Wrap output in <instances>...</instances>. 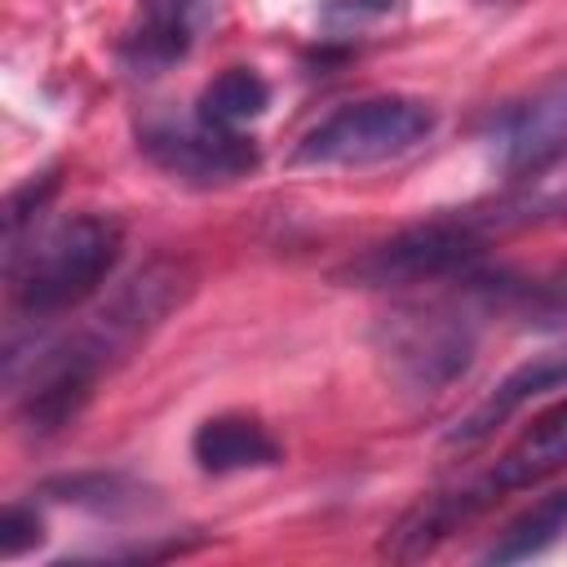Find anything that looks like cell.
Returning <instances> with one entry per match:
<instances>
[{"mask_svg": "<svg viewBox=\"0 0 567 567\" xmlns=\"http://www.w3.org/2000/svg\"><path fill=\"white\" fill-rule=\"evenodd\" d=\"M142 155L151 164H159L164 173L182 177V182H235L248 177L257 168V146L230 128H213L204 120L195 124H155L142 128Z\"/></svg>", "mask_w": 567, "mask_h": 567, "instance_id": "obj_6", "label": "cell"}, {"mask_svg": "<svg viewBox=\"0 0 567 567\" xmlns=\"http://www.w3.org/2000/svg\"><path fill=\"white\" fill-rule=\"evenodd\" d=\"M270 106V84L252 71V66H230L221 75H213L199 93V111L195 120L213 124V128H230L239 133L248 120H257Z\"/></svg>", "mask_w": 567, "mask_h": 567, "instance_id": "obj_14", "label": "cell"}, {"mask_svg": "<svg viewBox=\"0 0 567 567\" xmlns=\"http://www.w3.org/2000/svg\"><path fill=\"white\" fill-rule=\"evenodd\" d=\"M567 465V399L554 403L549 412H540L505 452L501 461L487 470L492 492H518L532 487L549 474H558Z\"/></svg>", "mask_w": 567, "mask_h": 567, "instance_id": "obj_11", "label": "cell"}, {"mask_svg": "<svg viewBox=\"0 0 567 567\" xmlns=\"http://www.w3.org/2000/svg\"><path fill=\"white\" fill-rule=\"evenodd\" d=\"M186 270L177 266V261H151L146 270H137L97 315H93V323L89 328H80L102 354H106V363L111 359H120L124 350H133L182 297H186Z\"/></svg>", "mask_w": 567, "mask_h": 567, "instance_id": "obj_7", "label": "cell"}, {"mask_svg": "<svg viewBox=\"0 0 567 567\" xmlns=\"http://www.w3.org/2000/svg\"><path fill=\"white\" fill-rule=\"evenodd\" d=\"M40 540H44V527H40L35 509L9 505V509L0 514V554H4V558H18L22 549H31V545H40Z\"/></svg>", "mask_w": 567, "mask_h": 567, "instance_id": "obj_15", "label": "cell"}, {"mask_svg": "<svg viewBox=\"0 0 567 567\" xmlns=\"http://www.w3.org/2000/svg\"><path fill=\"white\" fill-rule=\"evenodd\" d=\"M190 456L204 474H239V470H270L284 461L279 439L248 412H221L208 416L195 439H190Z\"/></svg>", "mask_w": 567, "mask_h": 567, "instance_id": "obj_10", "label": "cell"}, {"mask_svg": "<svg viewBox=\"0 0 567 567\" xmlns=\"http://www.w3.org/2000/svg\"><path fill=\"white\" fill-rule=\"evenodd\" d=\"M558 385H567V341L563 346H554V350H540V354H532L527 363H518L514 372H505L501 381H496V390L456 425V430H447V443L452 447H474V443H483L501 421H509L527 399H536V394H545V390H558Z\"/></svg>", "mask_w": 567, "mask_h": 567, "instance_id": "obj_9", "label": "cell"}, {"mask_svg": "<svg viewBox=\"0 0 567 567\" xmlns=\"http://www.w3.org/2000/svg\"><path fill=\"white\" fill-rule=\"evenodd\" d=\"M213 13H217V0H137L120 35V62L137 75L168 71L195 49Z\"/></svg>", "mask_w": 567, "mask_h": 567, "instance_id": "obj_8", "label": "cell"}, {"mask_svg": "<svg viewBox=\"0 0 567 567\" xmlns=\"http://www.w3.org/2000/svg\"><path fill=\"white\" fill-rule=\"evenodd\" d=\"M483 252V235L470 221L456 217H434V221H416L408 230H394L390 239L372 244L368 252H359L341 279L359 284V288H403V284H430V279H447L456 270H470Z\"/></svg>", "mask_w": 567, "mask_h": 567, "instance_id": "obj_4", "label": "cell"}, {"mask_svg": "<svg viewBox=\"0 0 567 567\" xmlns=\"http://www.w3.org/2000/svg\"><path fill=\"white\" fill-rule=\"evenodd\" d=\"M434 133V111L421 97L381 93L359 97L323 115L292 151V164L306 168H368L408 155Z\"/></svg>", "mask_w": 567, "mask_h": 567, "instance_id": "obj_2", "label": "cell"}, {"mask_svg": "<svg viewBox=\"0 0 567 567\" xmlns=\"http://www.w3.org/2000/svg\"><path fill=\"white\" fill-rule=\"evenodd\" d=\"M563 532H567V487H554L549 496L532 501L514 523H505V532L483 549V563H527L545 554Z\"/></svg>", "mask_w": 567, "mask_h": 567, "instance_id": "obj_13", "label": "cell"}, {"mask_svg": "<svg viewBox=\"0 0 567 567\" xmlns=\"http://www.w3.org/2000/svg\"><path fill=\"white\" fill-rule=\"evenodd\" d=\"M527 301H536V310L545 315H563L567 310V261H558L536 288H527Z\"/></svg>", "mask_w": 567, "mask_h": 567, "instance_id": "obj_17", "label": "cell"}, {"mask_svg": "<svg viewBox=\"0 0 567 567\" xmlns=\"http://www.w3.org/2000/svg\"><path fill=\"white\" fill-rule=\"evenodd\" d=\"M492 159L509 177H536L567 159V75L532 89L492 115Z\"/></svg>", "mask_w": 567, "mask_h": 567, "instance_id": "obj_5", "label": "cell"}, {"mask_svg": "<svg viewBox=\"0 0 567 567\" xmlns=\"http://www.w3.org/2000/svg\"><path fill=\"white\" fill-rule=\"evenodd\" d=\"M120 487H124V478H115V474H111V478L93 474V478H62V483H53L49 492H62V501H80V505L106 509V505H115Z\"/></svg>", "mask_w": 567, "mask_h": 567, "instance_id": "obj_16", "label": "cell"}, {"mask_svg": "<svg viewBox=\"0 0 567 567\" xmlns=\"http://www.w3.org/2000/svg\"><path fill=\"white\" fill-rule=\"evenodd\" d=\"M377 346L390 372L416 394L447 390L474 363V328L447 306H403L385 315Z\"/></svg>", "mask_w": 567, "mask_h": 567, "instance_id": "obj_3", "label": "cell"}, {"mask_svg": "<svg viewBox=\"0 0 567 567\" xmlns=\"http://www.w3.org/2000/svg\"><path fill=\"white\" fill-rule=\"evenodd\" d=\"M120 244V221L102 213H75L44 230H31V239L4 248V279L13 306L31 319H49L89 301L115 270Z\"/></svg>", "mask_w": 567, "mask_h": 567, "instance_id": "obj_1", "label": "cell"}, {"mask_svg": "<svg viewBox=\"0 0 567 567\" xmlns=\"http://www.w3.org/2000/svg\"><path fill=\"white\" fill-rule=\"evenodd\" d=\"M492 496H496V492H492L487 474H483L478 483L434 492V496H425L412 514H403V523L390 532L385 549H390L394 558H421V554H430L439 540H447V536H452L470 514H478Z\"/></svg>", "mask_w": 567, "mask_h": 567, "instance_id": "obj_12", "label": "cell"}]
</instances>
